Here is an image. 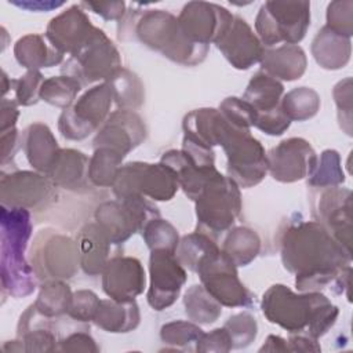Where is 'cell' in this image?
Listing matches in <instances>:
<instances>
[{"label": "cell", "mask_w": 353, "mask_h": 353, "mask_svg": "<svg viewBox=\"0 0 353 353\" xmlns=\"http://www.w3.org/2000/svg\"><path fill=\"white\" fill-rule=\"evenodd\" d=\"M57 185L39 171L1 172V205L26 210H43L57 197Z\"/></svg>", "instance_id": "obj_14"}, {"label": "cell", "mask_w": 353, "mask_h": 353, "mask_svg": "<svg viewBox=\"0 0 353 353\" xmlns=\"http://www.w3.org/2000/svg\"><path fill=\"white\" fill-rule=\"evenodd\" d=\"M59 352H88L98 353L99 347L94 338L87 332H73L59 341Z\"/></svg>", "instance_id": "obj_51"}, {"label": "cell", "mask_w": 353, "mask_h": 353, "mask_svg": "<svg viewBox=\"0 0 353 353\" xmlns=\"http://www.w3.org/2000/svg\"><path fill=\"white\" fill-rule=\"evenodd\" d=\"M325 26L338 34L350 39L353 34V1H331L327 7Z\"/></svg>", "instance_id": "obj_47"}, {"label": "cell", "mask_w": 353, "mask_h": 353, "mask_svg": "<svg viewBox=\"0 0 353 353\" xmlns=\"http://www.w3.org/2000/svg\"><path fill=\"white\" fill-rule=\"evenodd\" d=\"M234 127L223 117L219 109L200 108L185 114L182 120L183 137L208 148L222 146Z\"/></svg>", "instance_id": "obj_23"}, {"label": "cell", "mask_w": 353, "mask_h": 353, "mask_svg": "<svg viewBox=\"0 0 353 353\" xmlns=\"http://www.w3.org/2000/svg\"><path fill=\"white\" fill-rule=\"evenodd\" d=\"M92 321L106 332L125 334L139 325L141 313L135 299L128 302L101 299Z\"/></svg>", "instance_id": "obj_30"}, {"label": "cell", "mask_w": 353, "mask_h": 353, "mask_svg": "<svg viewBox=\"0 0 353 353\" xmlns=\"http://www.w3.org/2000/svg\"><path fill=\"white\" fill-rule=\"evenodd\" d=\"M121 68L116 46L102 29L95 26L85 43L63 62L61 72L84 87L99 80L109 81Z\"/></svg>", "instance_id": "obj_7"}, {"label": "cell", "mask_w": 353, "mask_h": 353, "mask_svg": "<svg viewBox=\"0 0 353 353\" xmlns=\"http://www.w3.org/2000/svg\"><path fill=\"white\" fill-rule=\"evenodd\" d=\"M221 250L237 268L247 266L258 256L261 251V239L255 230L245 226H237L228 230Z\"/></svg>", "instance_id": "obj_33"}, {"label": "cell", "mask_w": 353, "mask_h": 353, "mask_svg": "<svg viewBox=\"0 0 353 353\" xmlns=\"http://www.w3.org/2000/svg\"><path fill=\"white\" fill-rule=\"evenodd\" d=\"M233 17L229 10L215 3L189 1L178 15V23L190 41L210 46L228 30Z\"/></svg>", "instance_id": "obj_17"}, {"label": "cell", "mask_w": 353, "mask_h": 353, "mask_svg": "<svg viewBox=\"0 0 353 353\" xmlns=\"http://www.w3.org/2000/svg\"><path fill=\"white\" fill-rule=\"evenodd\" d=\"M95 26L81 8L74 4L54 17L46 29V39L61 54L73 55L90 37Z\"/></svg>", "instance_id": "obj_22"}, {"label": "cell", "mask_w": 353, "mask_h": 353, "mask_svg": "<svg viewBox=\"0 0 353 353\" xmlns=\"http://www.w3.org/2000/svg\"><path fill=\"white\" fill-rule=\"evenodd\" d=\"M21 141L29 164L47 175L61 152L50 127L43 123H33L22 131Z\"/></svg>", "instance_id": "obj_27"}, {"label": "cell", "mask_w": 353, "mask_h": 353, "mask_svg": "<svg viewBox=\"0 0 353 353\" xmlns=\"http://www.w3.org/2000/svg\"><path fill=\"white\" fill-rule=\"evenodd\" d=\"M44 77L40 70H28L19 79H12L11 84L15 92V101L22 106H32L40 101V90Z\"/></svg>", "instance_id": "obj_46"}, {"label": "cell", "mask_w": 353, "mask_h": 353, "mask_svg": "<svg viewBox=\"0 0 353 353\" xmlns=\"http://www.w3.org/2000/svg\"><path fill=\"white\" fill-rule=\"evenodd\" d=\"M197 229L212 239L232 229L241 214L243 203L239 185L218 172L200 190L194 199Z\"/></svg>", "instance_id": "obj_5"}, {"label": "cell", "mask_w": 353, "mask_h": 353, "mask_svg": "<svg viewBox=\"0 0 353 353\" xmlns=\"http://www.w3.org/2000/svg\"><path fill=\"white\" fill-rule=\"evenodd\" d=\"M72 298L73 292L63 280H48L43 281L33 305L40 314L52 319L68 314Z\"/></svg>", "instance_id": "obj_35"}, {"label": "cell", "mask_w": 353, "mask_h": 353, "mask_svg": "<svg viewBox=\"0 0 353 353\" xmlns=\"http://www.w3.org/2000/svg\"><path fill=\"white\" fill-rule=\"evenodd\" d=\"M124 154L110 148H97L90 159L88 178L92 186H112L117 170L123 165Z\"/></svg>", "instance_id": "obj_39"}, {"label": "cell", "mask_w": 353, "mask_h": 353, "mask_svg": "<svg viewBox=\"0 0 353 353\" xmlns=\"http://www.w3.org/2000/svg\"><path fill=\"white\" fill-rule=\"evenodd\" d=\"M259 352H288L287 341L279 335H269Z\"/></svg>", "instance_id": "obj_57"}, {"label": "cell", "mask_w": 353, "mask_h": 353, "mask_svg": "<svg viewBox=\"0 0 353 353\" xmlns=\"http://www.w3.org/2000/svg\"><path fill=\"white\" fill-rule=\"evenodd\" d=\"M259 63L261 70L276 80L294 81L303 76L307 59L305 51L298 44H281L265 48Z\"/></svg>", "instance_id": "obj_26"}, {"label": "cell", "mask_w": 353, "mask_h": 353, "mask_svg": "<svg viewBox=\"0 0 353 353\" xmlns=\"http://www.w3.org/2000/svg\"><path fill=\"white\" fill-rule=\"evenodd\" d=\"M32 268L41 281L72 279L80 266L76 240L52 229H41L30 251Z\"/></svg>", "instance_id": "obj_9"}, {"label": "cell", "mask_w": 353, "mask_h": 353, "mask_svg": "<svg viewBox=\"0 0 353 353\" xmlns=\"http://www.w3.org/2000/svg\"><path fill=\"white\" fill-rule=\"evenodd\" d=\"M287 345L288 352H321V346L317 343V339L303 334H291Z\"/></svg>", "instance_id": "obj_55"}, {"label": "cell", "mask_w": 353, "mask_h": 353, "mask_svg": "<svg viewBox=\"0 0 353 353\" xmlns=\"http://www.w3.org/2000/svg\"><path fill=\"white\" fill-rule=\"evenodd\" d=\"M113 101V88L109 81L88 88L69 108L62 110L58 119L61 135L69 141L87 138L106 121Z\"/></svg>", "instance_id": "obj_11"}, {"label": "cell", "mask_w": 353, "mask_h": 353, "mask_svg": "<svg viewBox=\"0 0 353 353\" xmlns=\"http://www.w3.org/2000/svg\"><path fill=\"white\" fill-rule=\"evenodd\" d=\"M218 244L215 239H212L210 234L194 230L193 233L185 234L178 244L176 248V258L179 262L185 266V269H189L190 272H196L199 262L208 255L210 252L218 250Z\"/></svg>", "instance_id": "obj_40"}, {"label": "cell", "mask_w": 353, "mask_h": 353, "mask_svg": "<svg viewBox=\"0 0 353 353\" xmlns=\"http://www.w3.org/2000/svg\"><path fill=\"white\" fill-rule=\"evenodd\" d=\"M81 88L80 81L70 76H52L44 80L40 90V99L52 106L66 109L76 101Z\"/></svg>", "instance_id": "obj_41"}, {"label": "cell", "mask_w": 353, "mask_h": 353, "mask_svg": "<svg viewBox=\"0 0 353 353\" xmlns=\"http://www.w3.org/2000/svg\"><path fill=\"white\" fill-rule=\"evenodd\" d=\"M332 95L338 108L339 125L347 135H352V79L346 77L336 83Z\"/></svg>", "instance_id": "obj_49"}, {"label": "cell", "mask_w": 353, "mask_h": 353, "mask_svg": "<svg viewBox=\"0 0 353 353\" xmlns=\"http://www.w3.org/2000/svg\"><path fill=\"white\" fill-rule=\"evenodd\" d=\"M114 102L120 109H137L145 101V90L139 77L131 70L121 68L117 73L109 80Z\"/></svg>", "instance_id": "obj_37"}, {"label": "cell", "mask_w": 353, "mask_h": 353, "mask_svg": "<svg viewBox=\"0 0 353 353\" xmlns=\"http://www.w3.org/2000/svg\"><path fill=\"white\" fill-rule=\"evenodd\" d=\"M149 280L148 303L152 309L161 312L175 303L188 280V273L174 251L152 250Z\"/></svg>", "instance_id": "obj_15"}, {"label": "cell", "mask_w": 353, "mask_h": 353, "mask_svg": "<svg viewBox=\"0 0 353 353\" xmlns=\"http://www.w3.org/2000/svg\"><path fill=\"white\" fill-rule=\"evenodd\" d=\"M203 287L226 307H252L255 295L240 281L237 266L221 248L205 255L196 272Z\"/></svg>", "instance_id": "obj_12"}, {"label": "cell", "mask_w": 353, "mask_h": 353, "mask_svg": "<svg viewBox=\"0 0 353 353\" xmlns=\"http://www.w3.org/2000/svg\"><path fill=\"white\" fill-rule=\"evenodd\" d=\"M124 17L120 21L123 22L119 30L120 40H124L127 33H132L148 48L183 66H196L208 54L210 46L190 41L182 32L178 18L168 11L143 10L128 12Z\"/></svg>", "instance_id": "obj_3"}, {"label": "cell", "mask_w": 353, "mask_h": 353, "mask_svg": "<svg viewBox=\"0 0 353 353\" xmlns=\"http://www.w3.org/2000/svg\"><path fill=\"white\" fill-rule=\"evenodd\" d=\"M80 6L90 8L105 21H121L127 12L124 1H81Z\"/></svg>", "instance_id": "obj_52"}, {"label": "cell", "mask_w": 353, "mask_h": 353, "mask_svg": "<svg viewBox=\"0 0 353 353\" xmlns=\"http://www.w3.org/2000/svg\"><path fill=\"white\" fill-rule=\"evenodd\" d=\"M19 117L17 101L3 98L0 103V132L11 130L15 127Z\"/></svg>", "instance_id": "obj_54"}, {"label": "cell", "mask_w": 353, "mask_h": 353, "mask_svg": "<svg viewBox=\"0 0 353 353\" xmlns=\"http://www.w3.org/2000/svg\"><path fill=\"white\" fill-rule=\"evenodd\" d=\"M279 245L281 262L295 274L301 292L325 288L352 262V252L317 221H291L281 230Z\"/></svg>", "instance_id": "obj_1"}, {"label": "cell", "mask_w": 353, "mask_h": 353, "mask_svg": "<svg viewBox=\"0 0 353 353\" xmlns=\"http://www.w3.org/2000/svg\"><path fill=\"white\" fill-rule=\"evenodd\" d=\"M0 142H1V165H6L7 161L12 160L17 150L19 149L22 141L19 131L14 127L11 130L0 132Z\"/></svg>", "instance_id": "obj_53"}, {"label": "cell", "mask_w": 353, "mask_h": 353, "mask_svg": "<svg viewBox=\"0 0 353 353\" xmlns=\"http://www.w3.org/2000/svg\"><path fill=\"white\" fill-rule=\"evenodd\" d=\"M146 138V127L142 117L130 109H117L109 114L99 127L92 146L110 148L127 156Z\"/></svg>", "instance_id": "obj_19"}, {"label": "cell", "mask_w": 353, "mask_h": 353, "mask_svg": "<svg viewBox=\"0 0 353 353\" xmlns=\"http://www.w3.org/2000/svg\"><path fill=\"white\" fill-rule=\"evenodd\" d=\"M103 292L113 301H134L145 290L146 276L139 259L113 255L101 273Z\"/></svg>", "instance_id": "obj_20"}, {"label": "cell", "mask_w": 353, "mask_h": 353, "mask_svg": "<svg viewBox=\"0 0 353 353\" xmlns=\"http://www.w3.org/2000/svg\"><path fill=\"white\" fill-rule=\"evenodd\" d=\"M10 4L28 10V11H34V12H41V11H52L61 6H63V1H51V0H26V1H10Z\"/></svg>", "instance_id": "obj_56"}, {"label": "cell", "mask_w": 353, "mask_h": 353, "mask_svg": "<svg viewBox=\"0 0 353 353\" xmlns=\"http://www.w3.org/2000/svg\"><path fill=\"white\" fill-rule=\"evenodd\" d=\"M283 95V83L269 76L263 70H258L248 81L241 98L255 109L258 117L279 110L281 108L280 102Z\"/></svg>", "instance_id": "obj_32"}, {"label": "cell", "mask_w": 353, "mask_h": 353, "mask_svg": "<svg viewBox=\"0 0 353 353\" xmlns=\"http://www.w3.org/2000/svg\"><path fill=\"white\" fill-rule=\"evenodd\" d=\"M203 330L193 321L175 320L167 323L160 330V338L165 345L174 347H186L193 342H197L203 335Z\"/></svg>", "instance_id": "obj_44"}, {"label": "cell", "mask_w": 353, "mask_h": 353, "mask_svg": "<svg viewBox=\"0 0 353 353\" xmlns=\"http://www.w3.org/2000/svg\"><path fill=\"white\" fill-rule=\"evenodd\" d=\"M17 62L28 70H39L40 68H52L63 61V54L55 50L46 36L30 33L25 34L14 46Z\"/></svg>", "instance_id": "obj_31"}, {"label": "cell", "mask_w": 353, "mask_h": 353, "mask_svg": "<svg viewBox=\"0 0 353 353\" xmlns=\"http://www.w3.org/2000/svg\"><path fill=\"white\" fill-rule=\"evenodd\" d=\"M223 328L230 338L232 349H243L250 346L258 334L256 319L247 312L230 316L223 324Z\"/></svg>", "instance_id": "obj_43"}, {"label": "cell", "mask_w": 353, "mask_h": 353, "mask_svg": "<svg viewBox=\"0 0 353 353\" xmlns=\"http://www.w3.org/2000/svg\"><path fill=\"white\" fill-rule=\"evenodd\" d=\"M80 268L88 276H98L102 273L108 261L112 258V248L114 247L108 234L97 222L85 223L76 237Z\"/></svg>", "instance_id": "obj_24"}, {"label": "cell", "mask_w": 353, "mask_h": 353, "mask_svg": "<svg viewBox=\"0 0 353 353\" xmlns=\"http://www.w3.org/2000/svg\"><path fill=\"white\" fill-rule=\"evenodd\" d=\"M94 216L112 244L120 245L132 234L141 232L149 221L159 218L160 211L148 197L134 194L99 204Z\"/></svg>", "instance_id": "obj_10"}, {"label": "cell", "mask_w": 353, "mask_h": 353, "mask_svg": "<svg viewBox=\"0 0 353 353\" xmlns=\"http://www.w3.org/2000/svg\"><path fill=\"white\" fill-rule=\"evenodd\" d=\"M101 299L91 290H77L73 292L72 303L68 310V316L76 321L87 323L92 321L98 310Z\"/></svg>", "instance_id": "obj_48"}, {"label": "cell", "mask_w": 353, "mask_h": 353, "mask_svg": "<svg viewBox=\"0 0 353 353\" xmlns=\"http://www.w3.org/2000/svg\"><path fill=\"white\" fill-rule=\"evenodd\" d=\"M11 81H12V79H8L7 73L3 70V72H1V88H3L1 92H3V98H4V95L8 92V90L12 87Z\"/></svg>", "instance_id": "obj_58"}, {"label": "cell", "mask_w": 353, "mask_h": 353, "mask_svg": "<svg viewBox=\"0 0 353 353\" xmlns=\"http://www.w3.org/2000/svg\"><path fill=\"white\" fill-rule=\"evenodd\" d=\"M307 186L312 189H324L339 186L345 182V172L341 165V156L334 149H325L317 156L313 171L307 175Z\"/></svg>", "instance_id": "obj_38"}, {"label": "cell", "mask_w": 353, "mask_h": 353, "mask_svg": "<svg viewBox=\"0 0 353 353\" xmlns=\"http://www.w3.org/2000/svg\"><path fill=\"white\" fill-rule=\"evenodd\" d=\"M90 159L76 149H61L47 176L62 189L85 193L92 188L88 178Z\"/></svg>", "instance_id": "obj_25"}, {"label": "cell", "mask_w": 353, "mask_h": 353, "mask_svg": "<svg viewBox=\"0 0 353 353\" xmlns=\"http://www.w3.org/2000/svg\"><path fill=\"white\" fill-rule=\"evenodd\" d=\"M266 157L268 172L273 179L284 183L307 178L317 161V154L312 145L299 137L281 141L266 153Z\"/></svg>", "instance_id": "obj_18"}, {"label": "cell", "mask_w": 353, "mask_h": 353, "mask_svg": "<svg viewBox=\"0 0 353 353\" xmlns=\"http://www.w3.org/2000/svg\"><path fill=\"white\" fill-rule=\"evenodd\" d=\"M219 112L236 128L250 130L255 125L256 112L243 98L228 97L219 103Z\"/></svg>", "instance_id": "obj_45"}, {"label": "cell", "mask_w": 353, "mask_h": 353, "mask_svg": "<svg viewBox=\"0 0 353 353\" xmlns=\"http://www.w3.org/2000/svg\"><path fill=\"white\" fill-rule=\"evenodd\" d=\"M262 313L269 323L290 334H302L319 339L335 324L339 309L324 294L306 291L295 294L284 284L270 285L261 302Z\"/></svg>", "instance_id": "obj_2"}, {"label": "cell", "mask_w": 353, "mask_h": 353, "mask_svg": "<svg viewBox=\"0 0 353 353\" xmlns=\"http://www.w3.org/2000/svg\"><path fill=\"white\" fill-rule=\"evenodd\" d=\"M141 234L146 243V247L150 251L168 250L176 252L181 240L178 230L174 228V225L165 219H161L160 216L149 221L141 230Z\"/></svg>", "instance_id": "obj_42"}, {"label": "cell", "mask_w": 353, "mask_h": 353, "mask_svg": "<svg viewBox=\"0 0 353 353\" xmlns=\"http://www.w3.org/2000/svg\"><path fill=\"white\" fill-rule=\"evenodd\" d=\"M48 317L40 314L32 303L19 317L17 338L21 341L23 352L43 353L58 350L59 341L48 324Z\"/></svg>", "instance_id": "obj_28"}, {"label": "cell", "mask_w": 353, "mask_h": 353, "mask_svg": "<svg viewBox=\"0 0 353 353\" xmlns=\"http://www.w3.org/2000/svg\"><path fill=\"white\" fill-rule=\"evenodd\" d=\"M320 95L310 87H296L283 95L280 106L291 121H305L320 110Z\"/></svg>", "instance_id": "obj_36"}, {"label": "cell", "mask_w": 353, "mask_h": 353, "mask_svg": "<svg viewBox=\"0 0 353 353\" xmlns=\"http://www.w3.org/2000/svg\"><path fill=\"white\" fill-rule=\"evenodd\" d=\"M185 313L196 324H212L222 314V305L203 287L194 284L183 295Z\"/></svg>", "instance_id": "obj_34"}, {"label": "cell", "mask_w": 353, "mask_h": 353, "mask_svg": "<svg viewBox=\"0 0 353 353\" xmlns=\"http://www.w3.org/2000/svg\"><path fill=\"white\" fill-rule=\"evenodd\" d=\"M309 25V1H265L255 18V30L265 48L280 43L298 44Z\"/></svg>", "instance_id": "obj_6"}, {"label": "cell", "mask_w": 353, "mask_h": 353, "mask_svg": "<svg viewBox=\"0 0 353 353\" xmlns=\"http://www.w3.org/2000/svg\"><path fill=\"white\" fill-rule=\"evenodd\" d=\"M226 154V171L239 188L248 189L263 181L268 174V157L262 143L250 130L233 128L222 143Z\"/></svg>", "instance_id": "obj_13"}, {"label": "cell", "mask_w": 353, "mask_h": 353, "mask_svg": "<svg viewBox=\"0 0 353 353\" xmlns=\"http://www.w3.org/2000/svg\"><path fill=\"white\" fill-rule=\"evenodd\" d=\"M316 221L347 251L352 252V192L341 186L317 189L312 194Z\"/></svg>", "instance_id": "obj_16"}, {"label": "cell", "mask_w": 353, "mask_h": 353, "mask_svg": "<svg viewBox=\"0 0 353 353\" xmlns=\"http://www.w3.org/2000/svg\"><path fill=\"white\" fill-rule=\"evenodd\" d=\"M110 188L117 200L141 194L153 201H168L179 186L175 172L161 161H130L117 170Z\"/></svg>", "instance_id": "obj_8"}, {"label": "cell", "mask_w": 353, "mask_h": 353, "mask_svg": "<svg viewBox=\"0 0 353 353\" xmlns=\"http://www.w3.org/2000/svg\"><path fill=\"white\" fill-rule=\"evenodd\" d=\"M196 350L200 353L230 352L232 343H230V338H229L226 330L222 327V328H214L210 332H203L200 339L196 342Z\"/></svg>", "instance_id": "obj_50"}, {"label": "cell", "mask_w": 353, "mask_h": 353, "mask_svg": "<svg viewBox=\"0 0 353 353\" xmlns=\"http://www.w3.org/2000/svg\"><path fill=\"white\" fill-rule=\"evenodd\" d=\"M214 44L226 61L239 70H247L258 63L265 50L251 26L239 15L233 17L228 30Z\"/></svg>", "instance_id": "obj_21"}, {"label": "cell", "mask_w": 353, "mask_h": 353, "mask_svg": "<svg viewBox=\"0 0 353 353\" xmlns=\"http://www.w3.org/2000/svg\"><path fill=\"white\" fill-rule=\"evenodd\" d=\"M310 50L313 58L323 69L338 70L350 61L352 41L349 37L338 34L324 25L314 36Z\"/></svg>", "instance_id": "obj_29"}, {"label": "cell", "mask_w": 353, "mask_h": 353, "mask_svg": "<svg viewBox=\"0 0 353 353\" xmlns=\"http://www.w3.org/2000/svg\"><path fill=\"white\" fill-rule=\"evenodd\" d=\"M33 232L30 212L26 208H0V265L1 290L14 298L30 295L37 287V276L28 263L25 251Z\"/></svg>", "instance_id": "obj_4"}]
</instances>
